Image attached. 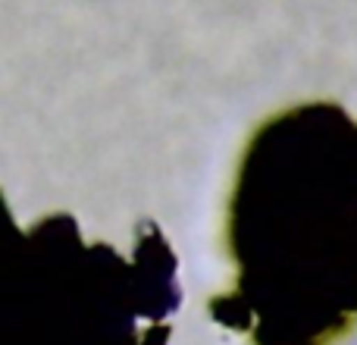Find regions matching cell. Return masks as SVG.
<instances>
[{
	"mask_svg": "<svg viewBox=\"0 0 357 345\" xmlns=\"http://www.w3.org/2000/svg\"><path fill=\"white\" fill-rule=\"evenodd\" d=\"M235 283L207 304L251 345H342L357 330V123L333 101L254 129L226 207Z\"/></svg>",
	"mask_w": 357,
	"mask_h": 345,
	"instance_id": "obj_1",
	"label": "cell"
}]
</instances>
